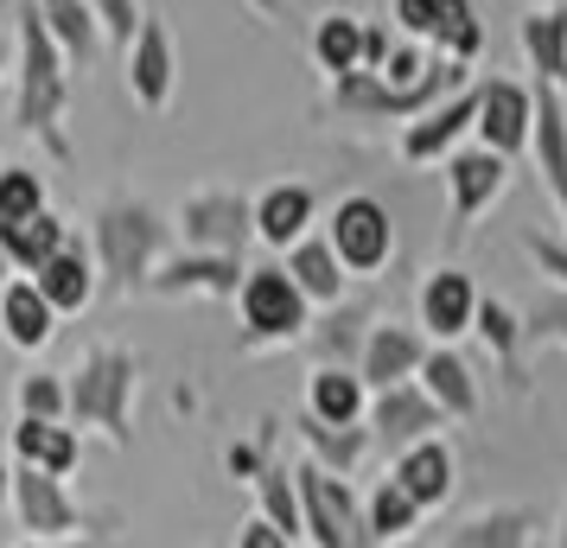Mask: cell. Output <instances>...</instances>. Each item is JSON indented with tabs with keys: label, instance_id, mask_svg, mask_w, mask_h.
<instances>
[{
	"label": "cell",
	"instance_id": "cell-1",
	"mask_svg": "<svg viewBox=\"0 0 567 548\" xmlns=\"http://www.w3.org/2000/svg\"><path fill=\"white\" fill-rule=\"evenodd\" d=\"M20 58H13V122L20 134L45 141L52 159H71V141H64V108H71V58L45 32V13L20 0Z\"/></svg>",
	"mask_w": 567,
	"mask_h": 548
},
{
	"label": "cell",
	"instance_id": "cell-2",
	"mask_svg": "<svg viewBox=\"0 0 567 548\" xmlns=\"http://www.w3.org/2000/svg\"><path fill=\"white\" fill-rule=\"evenodd\" d=\"M147 364L128 344H90L71 370V427H96L109 446H134V395Z\"/></svg>",
	"mask_w": 567,
	"mask_h": 548
},
{
	"label": "cell",
	"instance_id": "cell-3",
	"mask_svg": "<svg viewBox=\"0 0 567 548\" xmlns=\"http://www.w3.org/2000/svg\"><path fill=\"white\" fill-rule=\"evenodd\" d=\"M90 236H96V268L109 275V293H147L154 268L173 256L166 224H159L141 198H109V205L96 210Z\"/></svg>",
	"mask_w": 567,
	"mask_h": 548
},
{
	"label": "cell",
	"instance_id": "cell-4",
	"mask_svg": "<svg viewBox=\"0 0 567 548\" xmlns=\"http://www.w3.org/2000/svg\"><path fill=\"white\" fill-rule=\"evenodd\" d=\"M236 313H243L256 344H300L312 325V300L300 293V281L281 261H256L243 275V288H236Z\"/></svg>",
	"mask_w": 567,
	"mask_h": 548
},
{
	"label": "cell",
	"instance_id": "cell-5",
	"mask_svg": "<svg viewBox=\"0 0 567 548\" xmlns=\"http://www.w3.org/2000/svg\"><path fill=\"white\" fill-rule=\"evenodd\" d=\"M293 478H300V497H307V548H377L370 517H363V497L351 492V478L312 466L307 453H300Z\"/></svg>",
	"mask_w": 567,
	"mask_h": 548
},
{
	"label": "cell",
	"instance_id": "cell-6",
	"mask_svg": "<svg viewBox=\"0 0 567 548\" xmlns=\"http://www.w3.org/2000/svg\"><path fill=\"white\" fill-rule=\"evenodd\" d=\"M326 242L338 249V261H344L351 281H370V275H383L389 261H395V217H389L383 198L351 192V198H338L332 217H326Z\"/></svg>",
	"mask_w": 567,
	"mask_h": 548
},
{
	"label": "cell",
	"instance_id": "cell-7",
	"mask_svg": "<svg viewBox=\"0 0 567 548\" xmlns=\"http://www.w3.org/2000/svg\"><path fill=\"white\" fill-rule=\"evenodd\" d=\"M13 517L27 529V542H78V536H90V510L71 497V485L32 466H13Z\"/></svg>",
	"mask_w": 567,
	"mask_h": 548
},
{
	"label": "cell",
	"instance_id": "cell-8",
	"mask_svg": "<svg viewBox=\"0 0 567 548\" xmlns=\"http://www.w3.org/2000/svg\"><path fill=\"white\" fill-rule=\"evenodd\" d=\"M249 236H256V205H249L243 192L210 185V192H192V198L179 205V242L185 249H205V256H243Z\"/></svg>",
	"mask_w": 567,
	"mask_h": 548
},
{
	"label": "cell",
	"instance_id": "cell-9",
	"mask_svg": "<svg viewBox=\"0 0 567 548\" xmlns=\"http://www.w3.org/2000/svg\"><path fill=\"white\" fill-rule=\"evenodd\" d=\"M472 134H478V147H491V154H529L536 147V83H516V77H491L478 83V122H472Z\"/></svg>",
	"mask_w": 567,
	"mask_h": 548
},
{
	"label": "cell",
	"instance_id": "cell-10",
	"mask_svg": "<svg viewBox=\"0 0 567 548\" xmlns=\"http://www.w3.org/2000/svg\"><path fill=\"white\" fill-rule=\"evenodd\" d=\"M122 77H128V96L147 115H159V108H173V90H179V52H173V27L166 20H141V32H134V45L122 52Z\"/></svg>",
	"mask_w": 567,
	"mask_h": 548
},
{
	"label": "cell",
	"instance_id": "cell-11",
	"mask_svg": "<svg viewBox=\"0 0 567 548\" xmlns=\"http://www.w3.org/2000/svg\"><path fill=\"white\" fill-rule=\"evenodd\" d=\"M478 281L465 275V268H434L427 281H421V293H414V325L427 332L434 344H460L472 325H478Z\"/></svg>",
	"mask_w": 567,
	"mask_h": 548
},
{
	"label": "cell",
	"instance_id": "cell-12",
	"mask_svg": "<svg viewBox=\"0 0 567 548\" xmlns=\"http://www.w3.org/2000/svg\"><path fill=\"white\" fill-rule=\"evenodd\" d=\"M478 122V83H465L453 96H440L427 115H414L402 128V166H446L460 154V134H472Z\"/></svg>",
	"mask_w": 567,
	"mask_h": 548
},
{
	"label": "cell",
	"instance_id": "cell-13",
	"mask_svg": "<svg viewBox=\"0 0 567 548\" xmlns=\"http://www.w3.org/2000/svg\"><path fill=\"white\" fill-rule=\"evenodd\" d=\"M511 185V159L491 154V147H460L446 159V210H453V236H465L485 217Z\"/></svg>",
	"mask_w": 567,
	"mask_h": 548
},
{
	"label": "cell",
	"instance_id": "cell-14",
	"mask_svg": "<svg viewBox=\"0 0 567 548\" xmlns=\"http://www.w3.org/2000/svg\"><path fill=\"white\" fill-rule=\"evenodd\" d=\"M427 351L434 339L421 332V325H402V319H377L370 325V339H363V358H358V376L377 390H395V383H414L421 364H427Z\"/></svg>",
	"mask_w": 567,
	"mask_h": 548
},
{
	"label": "cell",
	"instance_id": "cell-15",
	"mask_svg": "<svg viewBox=\"0 0 567 548\" xmlns=\"http://www.w3.org/2000/svg\"><path fill=\"white\" fill-rule=\"evenodd\" d=\"M243 275H249V261H243V256H205V249H173V256H166V261L154 268L147 293H159V300H179V293H210V300H236Z\"/></svg>",
	"mask_w": 567,
	"mask_h": 548
},
{
	"label": "cell",
	"instance_id": "cell-16",
	"mask_svg": "<svg viewBox=\"0 0 567 548\" xmlns=\"http://www.w3.org/2000/svg\"><path fill=\"white\" fill-rule=\"evenodd\" d=\"M383 319V300L377 293H358V300H338V307H326V319H312L307 325V358H312V370L319 364H351L358 370V358H363V339H370V325Z\"/></svg>",
	"mask_w": 567,
	"mask_h": 548
},
{
	"label": "cell",
	"instance_id": "cell-17",
	"mask_svg": "<svg viewBox=\"0 0 567 548\" xmlns=\"http://www.w3.org/2000/svg\"><path fill=\"white\" fill-rule=\"evenodd\" d=\"M389 478H395L421 510H440V504H453V492H460V459H453V446L440 441V434H427V441H409L395 453Z\"/></svg>",
	"mask_w": 567,
	"mask_h": 548
},
{
	"label": "cell",
	"instance_id": "cell-18",
	"mask_svg": "<svg viewBox=\"0 0 567 548\" xmlns=\"http://www.w3.org/2000/svg\"><path fill=\"white\" fill-rule=\"evenodd\" d=\"M312 224H319V192L300 185V179L268 185V192L256 198V242L275 249V256H287L293 242H307Z\"/></svg>",
	"mask_w": 567,
	"mask_h": 548
},
{
	"label": "cell",
	"instance_id": "cell-19",
	"mask_svg": "<svg viewBox=\"0 0 567 548\" xmlns=\"http://www.w3.org/2000/svg\"><path fill=\"white\" fill-rule=\"evenodd\" d=\"M446 427V415H440V402L427 390H421V376L414 383H395V390H377L370 395V434L377 441H427V434H440Z\"/></svg>",
	"mask_w": 567,
	"mask_h": 548
},
{
	"label": "cell",
	"instance_id": "cell-20",
	"mask_svg": "<svg viewBox=\"0 0 567 548\" xmlns=\"http://www.w3.org/2000/svg\"><path fill=\"white\" fill-rule=\"evenodd\" d=\"M421 390L440 402V415L446 421H478V409H485L478 370L460 358V344H434V351H427V364H421Z\"/></svg>",
	"mask_w": 567,
	"mask_h": 548
},
{
	"label": "cell",
	"instance_id": "cell-21",
	"mask_svg": "<svg viewBox=\"0 0 567 548\" xmlns=\"http://www.w3.org/2000/svg\"><path fill=\"white\" fill-rule=\"evenodd\" d=\"M13 466L71 478V472L83 466L78 427H71V421H32V415H20V421H13Z\"/></svg>",
	"mask_w": 567,
	"mask_h": 548
},
{
	"label": "cell",
	"instance_id": "cell-22",
	"mask_svg": "<svg viewBox=\"0 0 567 548\" xmlns=\"http://www.w3.org/2000/svg\"><path fill=\"white\" fill-rule=\"evenodd\" d=\"M529 154H536L542 185H548V198L567 224V96L555 83H536V147Z\"/></svg>",
	"mask_w": 567,
	"mask_h": 548
},
{
	"label": "cell",
	"instance_id": "cell-23",
	"mask_svg": "<svg viewBox=\"0 0 567 548\" xmlns=\"http://www.w3.org/2000/svg\"><path fill=\"white\" fill-rule=\"evenodd\" d=\"M307 415L326 427H363L370 421V383L351 364H319L307 376Z\"/></svg>",
	"mask_w": 567,
	"mask_h": 548
},
{
	"label": "cell",
	"instance_id": "cell-24",
	"mask_svg": "<svg viewBox=\"0 0 567 548\" xmlns=\"http://www.w3.org/2000/svg\"><path fill=\"white\" fill-rule=\"evenodd\" d=\"M0 339L13 351H45L58 339V307L39 293L32 275H13V288L0 293Z\"/></svg>",
	"mask_w": 567,
	"mask_h": 548
},
{
	"label": "cell",
	"instance_id": "cell-25",
	"mask_svg": "<svg viewBox=\"0 0 567 548\" xmlns=\"http://www.w3.org/2000/svg\"><path fill=\"white\" fill-rule=\"evenodd\" d=\"M32 281H39V293L58 307V319L83 313V307L96 300V288H103V281H96V256H90L83 242H64V249H58V256L45 261Z\"/></svg>",
	"mask_w": 567,
	"mask_h": 548
},
{
	"label": "cell",
	"instance_id": "cell-26",
	"mask_svg": "<svg viewBox=\"0 0 567 548\" xmlns=\"http://www.w3.org/2000/svg\"><path fill=\"white\" fill-rule=\"evenodd\" d=\"M281 268L300 281V293H307L312 307H338V300H344V288H351V275H344L338 249L326 242V230H312L307 242H293V249L281 256Z\"/></svg>",
	"mask_w": 567,
	"mask_h": 548
},
{
	"label": "cell",
	"instance_id": "cell-27",
	"mask_svg": "<svg viewBox=\"0 0 567 548\" xmlns=\"http://www.w3.org/2000/svg\"><path fill=\"white\" fill-rule=\"evenodd\" d=\"M529 542H536V510H523V504H491L478 517L453 523L440 548H529Z\"/></svg>",
	"mask_w": 567,
	"mask_h": 548
},
{
	"label": "cell",
	"instance_id": "cell-28",
	"mask_svg": "<svg viewBox=\"0 0 567 548\" xmlns=\"http://www.w3.org/2000/svg\"><path fill=\"white\" fill-rule=\"evenodd\" d=\"M300 446H307V459L312 466H326V472H338V478H351V472L370 459V446H377V434H370V421L363 427H326V421H312V415H300Z\"/></svg>",
	"mask_w": 567,
	"mask_h": 548
},
{
	"label": "cell",
	"instance_id": "cell-29",
	"mask_svg": "<svg viewBox=\"0 0 567 548\" xmlns=\"http://www.w3.org/2000/svg\"><path fill=\"white\" fill-rule=\"evenodd\" d=\"M64 242H78V230H71L58 210H39V217H20V224H0V249L13 256L20 275H39Z\"/></svg>",
	"mask_w": 567,
	"mask_h": 548
},
{
	"label": "cell",
	"instance_id": "cell-30",
	"mask_svg": "<svg viewBox=\"0 0 567 548\" xmlns=\"http://www.w3.org/2000/svg\"><path fill=\"white\" fill-rule=\"evenodd\" d=\"M523 52H529L536 83L567 90V7H529V20H523Z\"/></svg>",
	"mask_w": 567,
	"mask_h": 548
},
{
	"label": "cell",
	"instance_id": "cell-31",
	"mask_svg": "<svg viewBox=\"0 0 567 548\" xmlns=\"http://www.w3.org/2000/svg\"><path fill=\"white\" fill-rule=\"evenodd\" d=\"M32 7L45 13V32L64 45L71 71H90V64H96V52H103V27H96L90 0H32Z\"/></svg>",
	"mask_w": 567,
	"mask_h": 548
},
{
	"label": "cell",
	"instance_id": "cell-32",
	"mask_svg": "<svg viewBox=\"0 0 567 548\" xmlns=\"http://www.w3.org/2000/svg\"><path fill=\"white\" fill-rule=\"evenodd\" d=\"M256 504H261L256 517H268L293 548H307V497H300L293 466H275V459H268V472L256 478Z\"/></svg>",
	"mask_w": 567,
	"mask_h": 548
},
{
	"label": "cell",
	"instance_id": "cell-33",
	"mask_svg": "<svg viewBox=\"0 0 567 548\" xmlns=\"http://www.w3.org/2000/svg\"><path fill=\"white\" fill-rule=\"evenodd\" d=\"M312 64L326 77L363 71V20H351V13H319V27H312Z\"/></svg>",
	"mask_w": 567,
	"mask_h": 548
},
{
	"label": "cell",
	"instance_id": "cell-34",
	"mask_svg": "<svg viewBox=\"0 0 567 548\" xmlns=\"http://www.w3.org/2000/svg\"><path fill=\"white\" fill-rule=\"evenodd\" d=\"M434 58H446V64H478L485 58V20H478V7L472 0H446V13H440V27H434Z\"/></svg>",
	"mask_w": 567,
	"mask_h": 548
},
{
	"label": "cell",
	"instance_id": "cell-35",
	"mask_svg": "<svg viewBox=\"0 0 567 548\" xmlns=\"http://www.w3.org/2000/svg\"><path fill=\"white\" fill-rule=\"evenodd\" d=\"M363 517H370V536H377V548H389V542H409L427 510H421V504H414V497L402 492L395 478H383L377 492L363 497Z\"/></svg>",
	"mask_w": 567,
	"mask_h": 548
},
{
	"label": "cell",
	"instance_id": "cell-36",
	"mask_svg": "<svg viewBox=\"0 0 567 548\" xmlns=\"http://www.w3.org/2000/svg\"><path fill=\"white\" fill-rule=\"evenodd\" d=\"M39 210H52L45 173H32V166H0V224H20V217H39Z\"/></svg>",
	"mask_w": 567,
	"mask_h": 548
},
{
	"label": "cell",
	"instance_id": "cell-37",
	"mask_svg": "<svg viewBox=\"0 0 567 548\" xmlns=\"http://www.w3.org/2000/svg\"><path fill=\"white\" fill-rule=\"evenodd\" d=\"M20 415H32V421H71V376H52V370L20 376Z\"/></svg>",
	"mask_w": 567,
	"mask_h": 548
},
{
	"label": "cell",
	"instance_id": "cell-38",
	"mask_svg": "<svg viewBox=\"0 0 567 548\" xmlns=\"http://www.w3.org/2000/svg\"><path fill=\"white\" fill-rule=\"evenodd\" d=\"M523 344H561L567 351V288H548L523 313Z\"/></svg>",
	"mask_w": 567,
	"mask_h": 548
},
{
	"label": "cell",
	"instance_id": "cell-39",
	"mask_svg": "<svg viewBox=\"0 0 567 548\" xmlns=\"http://www.w3.org/2000/svg\"><path fill=\"white\" fill-rule=\"evenodd\" d=\"M90 13H96V27H103V45L109 52H128L134 32H141V0H90Z\"/></svg>",
	"mask_w": 567,
	"mask_h": 548
},
{
	"label": "cell",
	"instance_id": "cell-40",
	"mask_svg": "<svg viewBox=\"0 0 567 548\" xmlns=\"http://www.w3.org/2000/svg\"><path fill=\"white\" fill-rule=\"evenodd\" d=\"M523 256L548 275V288H567V242L548 230H523Z\"/></svg>",
	"mask_w": 567,
	"mask_h": 548
},
{
	"label": "cell",
	"instance_id": "cell-41",
	"mask_svg": "<svg viewBox=\"0 0 567 548\" xmlns=\"http://www.w3.org/2000/svg\"><path fill=\"white\" fill-rule=\"evenodd\" d=\"M440 13H446V0H395V32L427 45L434 27H440Z\"/></svg>",
	"mask_w": 567,
	"mask_h": 548
},
{
	"label": "cell",
	"instance_id": "cell-42",
	"mask_svg": "<svg viewBox=\"0 0 567 548\" xmlns=\"http://www.w3.org/2000/svg\"><path fill=\"white\" fill-rule=\"evenodd\" d=\"M395 45H402V39H395V27H383V20H377V27H363V71H383Z\"/></svg>",
	"mask_w": 567,
	"mask_h": 548
},
{
	"label": "cell",
	"instance_id": "cell-43",
	"mask_svg": "<svg viewBox=\"0 0 567 548\" xmlns=\"http://www.w3.org/2000/svg\"><path fill=\"white\" fill-rule=\"evenodd\" d=\"M236 548H293V542H287V536H281L268 517H249L243 529H236Z\"/></svg>",
	"mask_w": 567,
	"mask_h": 548
},
{
	"label": "cell",
	"instance_id": "cell-44",
	"mask_svg": "<svg viewBox=\"0 0 567 548\" xmlns=\"http://www.w3.org/2000/svg\"><path fill=\"white\" fill-rule=\"evenodd\" d=\"M224 466H230L236 478H249V485H256L261 472H268V453H261V446H230V453H224Z\"/></svg>",
	"mask_w": 567,
	"mask_h": 548
},
{
	"label": "cell",
	"instance_id": "cell-45",
	"mask_svg": "<svg viewBox=\"0 0 567 548\" xmlns=\"http://www.w3.org/2000/svg\"><path fill=\"white\" fill-rule=\"evenodd\" d=\"M0 504H13V459L0 453Z\"/></svg>",
	"mask_w": 567,
	"mask_h": 548
},
{
	"label": "cell",
	"instance_id": "cell-46",
	"mask_svg": "<svg viewBox=\"0 0 567 548\" xmlns=\"http://www.w3.org/2000/svg\"><path fill=\"white\" fill-rule=\"evenodd\" d=\"M13 275H20V268H13V256H7V249H0V293L13 288Z\"/></svg>",
	"mask_w": 567,
	"mask_h": 548
},
{
	"label": "cell",
	"instance_id": "cell-47",
	"mask_svg": "<svg viewBox=\"0 0 567 548\" xmlns=\"http://www.w3.org/2000/svg\"><path fill=\"white\" fill-rule=\"evenodd\" d=\"M13 77V52H7V32H0V83Z\"/></svg>",
	"mask_w": 567,
	"mask_h": 548
},
{
	"label": "cell",
	"instance_id": "cell-48",
	"mask_svg": "<svg viewBox=\"0 0 567 548\" xmlns=\"http://www.w3.org/2000/svg\"><path fill=\"white\" fill-rule=\"evenodd\" d=\"M20 548H96L90 536H78V542H20Z\"/></svg>",
	"mask_w": 567,
	"mask_h": 548
},
{
	"label": "cell",
	"instance_id": "cell-49",
	"mask_svg": "<svg viewBox=\"0 0 567 548\" xmlns=\"http://www.w3.org/2000/svg\"><path fill=\"white\" fill-rule=\"evenodd\" d=\"M555 548H567V510H561V523H555Z\"/></svg>",
	"mask_w": 567,
	"mask_h": 548
},
{
	"label": "cell",
	"instance_id": "cell-50",
	"mask_svg": "<svg viewBox=\"0 0 567 548\" xmlns=\"http://www.w3.org/2000/svg\"><path fill=\"white\" fill-rule=\"evenodd\" d=\"M389 548H427V542H414V536H409V542H389Z\"/></svg>",
	"mask_w": 567,
	"mask_h": 548
},
{
	"label": "cell",
	"instance_id": "cell-51",
	"mask_svg": "<svg viewBox=\"0 0 567 548\" xmlns=\"http://www.w3.org/2000/svg\"><path fill=\"white\" fill-rule=\"evenodd\" d=\"M529 7H567V0H529Z\"/></svg>",
	"mask_w": 567,
	"mask_h": 548
}]
</instances>
